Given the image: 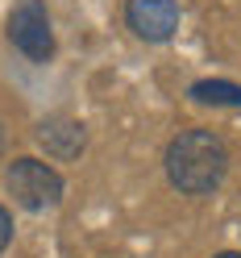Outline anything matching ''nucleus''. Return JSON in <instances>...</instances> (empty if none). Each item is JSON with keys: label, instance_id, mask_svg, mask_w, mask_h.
<instances>
[{"label": "nucleus", "instance_id": "f257e3e1", "mask_svg": "<svg viewBox=\"0 0 241 258\" xmlns=\"http://www.w3.org/2000/svg\"><path fill=\"white\" fill-rule=\"evenodd\" d=\"M167 179L183 196H212L229 175V146L212 129H183L167 146Z\"/></svg>", "mask_w": 241, "mask_h": 258}, {"label": "nucleus", "instance_id": "f03ea898", "mask_svg": "<svg viewBox=\"0 0 241 258\" xmlns=\"http://www.w3.org/2000/svg\"><path fill=\"white\" fill-rule=\"evenodd\" d=\"M9 191L13 200H17L25 213H46V208L62 204V175L54 167H46L42 158H17V163L9 167Z\"/></svg>", "mask_w": 241, "mask_h": 258}, {"label": "nucleus", "instance_id": "7ed1b4c3", "mask_svg": "<svg viewBox=\"0 0 241 258\" xmlns=\"http://www.w3.org/2000/svg\"><path fill=\"white\" fill-rule=\"evenodd\" d=\"M9 42L34 62H46L54 54V29H50V13H46L42 0H17V5H13Z\"/></svg>", "mask_w": 241, "mask_h": 258}, {"label": "nucleus", "instance_id": "20e7f679", "mask_svg": "<svg viewBox=\"0 0 241 258\" xmlns=\"http://www.w3.org/2000/svg\"><path fill=\"white\" fill-rule=\"evenodd\" d=\"M125 21L141 42H171L179 29V5L175 0H129Z\"/></svg>", "mask_w": 241, "mask_h": 258}, {"label": "nucleus", "instance_id": "39448f33", "mask_svg": "<svg viewBox=\"0 0 241 258\" xmlns=\"http://www.w3.org/2000/svg\"><path fill=\"white\" fill-rule=\"evenodd\" d=\"M34 138L42 142V150L50 158H62V163H67V158H79L84 146H88V129L79 121H71V117H46V121H38Z\"/></svg>", "mask_w": 241, "mask_h": 258}, {"label": "nucleus", "instance_id": "423d86ee", "mask_svg": "<svg viewBox=\"0 0 241 258\" xmlns=\"http://www.w3.org/2000/svg\"><path fill=\"white\" fill-rule=\"evenodd\" d=\"M187 96L196 104H212V108H241V84H229V79H200L187 88Z\"/></svg>", "mask_w": 241, "mask_h": 258}, {"label": "nucleus", "instance_id": "0eeeda50", "mask_svg": "<svg viewBox=\"0 0 241 258\" xmlns=\"http://www.w3.org/2000/svg\"><path fill=\"white\" fill-rule=\"evenodd\" d=\"M9 241H13V217H9V208H0V254L9 250Z\"/></svg>", "mask_w": 241, "mask_h": 258}, {"label": "nucleus", "instance_id": "6e6552de", "mask_svg": "<svg viewBox=\"0 0 241 258\" xmlns=\"http://www.w3.org/2000/svg\"><path fill=\"white\" fill-rule=\"evenodd\" d=\"M216 258H241V254H237V250H224V254H216Z\"/></svg>", "mask_w": 241, "mask_h": 258}, {"label": "nucleus", "instance_id": "1a4fd4ad", "mask_svg": "<svg viewBox=\"0 0 241 258\" xmlns=\"http://www.w3.org/2000/svg\"><path fill=\"white\" fill-rule=\"evenodd\" d=\"M0 150H5V129H0Z\"/></svg>", "mask_w": 241, "mask_h": 258}]
</instances>
